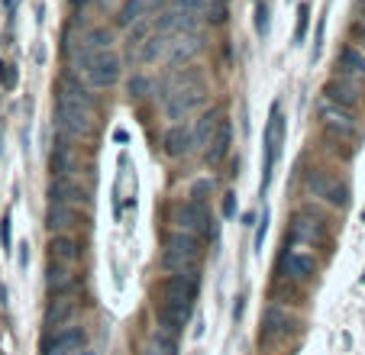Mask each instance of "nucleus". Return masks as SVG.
<instances>
[{"instance_id":"f257e3e1","label":"nucleus","mask_w":365,"mask_h":355,"mask_svg":"<svg viewBox=\"0 0 365 355\" xmlns=\"http://www.w3.org/2000/svg\"><path fill=\"white\" fill-rule=\"evenodd\" d=\"M56 126L65 139H81L94 126V103L91 94L75 84V78H62L56 94Z\"/></svg>"},{"instance_id":"f03ea898","label":"nucleus","mask_w":365,"mask_h":355,"mask_svg":"<svg viewBox=\"0 0 365 355\" xmlns=\"http://www.w3.org/2000/svg\"><path fill=\"white\" fill-rule=\"evenodd\" d=\"M204 259V249H200V240L187 236V232L175 230L165 236V249H162V268L168 274H194Z\"/></svg>"},{"instance_id":"7ed1b4c3","label":"nucleus","mask_w":365,"mask_h":355,"mask_svg":"<svg viewBox=\"0 0 365 355\" xmlns=\"http://www.w3.org/2000/svg\"><path fill=\"white\" fill-rule=\"evenodd\" d=\"M197 291H200L197 272L194 274H165V278L155 284V304L191 310L194 301H197Z\"/></svg>"},{"instance_id":"20e7f679","label":"nucleus","mask_w":365,"mask_h":355,"mask_svg":"<svg viewBox=\"0 0 365 355\" xmlns=\"http://www.w3.org/2000/svg\"><path fill=\"white\" fill-rule=\"evenodd\" d=\"M75 68L88 78L91 88H113L123 75V62L117 52H97L88 58H75Z\"/></svg>"},{"instance_id":"39448f33","label":"nucleus","mask_w":365,"mask_h":355,"mask_svg":"<svg viewBox=\"0 0 365 355\" xmlns=\"http://www.w3.org/2000/svg\"><path fill=\"white\" fill-rule=\"evenodd\" d=\"M304 187H307L314 197L336 207V210H343V207L349 204V187H346V181H339L336 175H330V171H324V168H310L307 178H304Z\"/></svg>"},{"instance_id":"423d86ee","label":"nucleus","mask_w":365,"mask_h":355,"mask_svg":"<svg viewBox=\"0 0 365 355\" xmlns=\"http://www.w3.org/2000/svg\"><path fill=\"white\" fill-rule=\"evenodd\" d=\"M175 223L181 232L200 240V236H214V217H210V207L204 200H185V204L175 207Z\"/></svg>"},{"instance_id":"0eeeda50","label":"nucleus","mask_w":365,"mask_h":355,"mask_svg":"<svg viewBox=\"0 0 365 355\" xmlns=\"http://www.w3.org/2000/svg\"><path fill=\"white\" fill-rule=\"evenodd\" d=\"M88 349V333L84 326H65L56 333H46L39 342L42 355H81Z\"/></svg>"},{"instance_id":"6e6552de","label":"nucleus","mask_w":365,"mask_h":355,"mask_svg":"<svg viewBox=\"0 0 365 355\" xmlns=\"http://www.w3.org/2000/svg\"><path fill=\"white\" fill-rule=\"evenodd\" d=\"M204 84H181L165 94V116L168 120H185L204 103Z\"/></svg>"},{"instance_id":"1a4fd4ad","label":"nucleus","mask_w":365,"mask_h":355,"mask_svg":"<svg viewBox=\"0 0 365 355\" xmlns=\"http://www.w3.org/2000/svg\"><path fill=\"white\" fill-rule=\"evenodd\" d=\"M282 143H284V113H282V103H275L269 113V126H265V178H262V185L272 181L275 162H278V155H282Z\"/></svg>"},{"instance_id":"9d476101","label":"nucleus","mask_w":365,"mask_h":355,"mask_svg":"<svg viewBox=\"0 0 365 355\" xmlns=\"http://www.w3.org/2000/svg\"><path fill=\"white\" fill-rule=\"evenodd\" d=\"M81 314V301H78L75 294H65V297H52L42 310V326L46 333H56V329H65L71 326V320Z\"/></svg>"},{"instance_id":"9b49d317","label":"nucleus","mask_w":365,"mask_h":355,"mask_svg":"<svg viewBox=\"0 0 365 355\" xmlns=\"http://www.w3.org/2000/svg\"><path fill=\"white\" fill-rule=\"evenodd\" d=\"M320 120H324L327 130L336 133L339 139H352V136H356V113H352V110L324 101V103H320Z\"/></svg>"},{"instance_id":"f8f14e48","label":"nucleus","mask_w":365,"mask_h":355,"mask_svg":"<svg viewBox=\"0 0 365 355\" xmlns=\"http://www.w3.org/2000/svg\"><path fill=\"white\" fill-rule=\"evenodd\" d=\"M84 223L81 210L78 207H68V204H48L46 207V226L52 230V236H68L71 230Z\"/></svg>"},{"instance_id":"ddd939ff","label":"nucleus","mask_w":365,"mask_h":355,"mask_svg":"<svg viewBox=\"0 0 365 355\" xmlns=\"http://www.w3.org/2000/svg\"><path fill=\"white\" fill-rule=\"evenodd\" d=\"M282 268H284V278L310 281L317 274V259H314V252H307V249H291V252H284Z\"/></svg>"},{"instance_id":"4468645a","label":"nucleus","mask_w":365,"mask_h":355,"mask_svg":"<svg viewBox=\"0 0 365 355\" xmlns=\"http://www.w3.org/2000/svg\"><path fill=\"white\" fill-rule=\"evenodd\" d=\"M204 48V36L197 33V29H191V33H181V36H172V42H168V52L165 58L172 65H181V62H191L194 55Z\"/></svg>"},{"instance_id":"2eb2a0df","label":"nucleus","mask_w":365,"mask_h":355,"mask_svg":"<svg viewBox=\"0 0 365 355\" xmlns=\"http://www.w3.org/2000/svg\"><path fill=\"white\" fill-rule=\"evenodd\" d=\"M155 333H165V336H172V339H178L181 333H185V326H187V320H191V310H185V307H162V304H155Z\"/></svg>"},{"instance_id":"dca6fc26","label":"nucleus","mask_w":365,"mask_h":355,"mask_svg":"<svg viewBox=\"0 0 365 355\" xmlns=\"http://www.w3.org/2000/svg\"><path fill=\"white\" fill-rule=\"evenodd\" d=\"M46 194H48V204H68V207H81L84 197H88L75 178H52Z\"/></svg>"},{"instance_id":"f3484780","label":"nucleus","mask_w":365,"mask_h":355,"mask_svg":"<svg viewBox=\"0 0 365 355\" xmlns=\"http://www.w3.org/2000/svg\"><path fill=\"white\" fill-rule=\"evenodd\" d=\"M78 284H81V278L75 274V268H68V265H48V272H46V291L52 294V297L75 294Z\"/></svg>"},{"instance_id":"a211bd4d","label":"nucleus","mask_w":365,"mask_h":355,"mask_svg":"<svg viewBox=\"0 0 365 355\" xmlns=\"http://www.w3.org/2000/svg\"><path fill=\"white\" fill-rule=\"evenodd\" d=\"M84 249L78 240H71V236H52L48 240V259H52V265H75V262H81Z\"/></svg>"},{"instance_id":"6ab92c4d","label":"nucleus","mask_w":365,"mask_h":355,"mask_svg":"<svg viewBox=\"0 0 365 355\" xmlns=\"http://www.w3.org/2000/svg\"><path fill=\"white\" fill-rule=\"evenodd\" d=\"M162 149H165L168 158H185L187 152L194 149V139H191V130H187L185 123H175L165 130V136H162Z\"/></svg>"},{"instance_id":"aec40b11","label":"nucleus","mask_w":365,"mask_h":355,"mask_svg":"<svg viewBox=\"0 0 365 355\" xmlns=\"http://www.w3.org/2000/svg\"><path fill=\"white\" fill-rule=\"evenodd\" d=\"M230 143H233V126H230V120L223 116L220 126H217V133H214V139H210V143H207V149H204L207 165H220L223 158L230 155Z\"/></svg>"},{"instance_id":"412c9836","label":"nucleus","mask_w":365,"mask_h":355,"mask_svg":"<svg viewBox=\"0 0 365 355\" xmlns=\"http://www.w3.org/2000/svg\"><path fill=\"white\" fill-rule=\"evenodd\" d=\"M110 46H113V29L110 26H94L81 39V52H78V58H88V55H97V52H110Z\"/></svg>"},{"instance_id":"4be33fe9","label":"nucleus","mask_w":365,"mask_h":355,"mask_svg":"<svg viewBox=\"0 0 365 355\" xmlns=\"http://www.w3.org/2000/svg\"><path fill=\"white\" fill-rule=\"evenodd\" d=\"M220 120H223V113H220V110H207V113L197 120V126H194V130H191L194 145H200V149H207V143L214 139V133H217V126H220Z\"/></svg>"},{"instance_id":"5701e85b","label":"nucleus","mask_w":365,"mask_h":355,"mask_svg":"<svg viewBox=\"0 0 365 355\" xmlns=\"http://www.w3.org/2000/svg\"><path fill=\"white\" fill-rule=\"evenodd\" d=\"M291 236L294 240H304V242H314V240H324V223L307 213H297L294 223H291Z\"/></svg>"},{"instance_id":"b1692460","label":"nucleus","mask_w":365,"mask_h":355,"mask_svg":"<svg viewBox=\"0 0 365 355\" xmlns=\"http://www.w3.org/2000/svg\"><path fill=\"white\" fill-rule=\"evenodd\" d=\"M324 97L330 103H336V107H346V110H356V103H359L356 88H352V84H346V81H330L324 88Z\"/></svg>"},{"instance_id":"393cba45","label":"nucleus","mask_w":365,"mask_h":355,"mask_svg":"<svg viewBox=\"0 0 365 355\" xmlns=\"http://www.w3.org/2000/svg\"><path fill=\"white\" fill-rule=\"evenodd\" d=\"M168 42H172V36L152 33L149 39H145L143 46H139V62H143V65H152V62H159V58H165Z\"/></svg>"},{"instance_id":"a878e982","label":"nucleus","mask_w":365,"mask_h":355,"mask_svg":"<svg viewBox=\"0 0 365 355\" xmlns=\"http://www.w3.org/2000/svg\"><path fill=\"white\" fill-rule=\"evenodd\" d=\"M159 4H162V0H126L123 7H120V23H123V26H130V23L145 20L152 10L159 7Z\"/></svg>"},{"instance_id":"bb28decb","label":"nucleus","mask_w":365,"mask_h":355,"mask_svg":"<svg viewBox=\"0 0 365 355\" xmlns=\"http://www.w3.org/2000/svg\"><path fill=\"white\" fill-rule=\"evenodd\" d=\"M336 65H339V68L346 71V75H352V78H365V55L359 52V48L346 46L343 52H339Z\"/></svg>"},{"instance_id":"cd10ccee","label":"nucleus","mask_w":365,"mask_h":355,"mask_svg":"<svg viewBox=\"0 0 365 355\" xmlns=\"http://www.w3.org/2000/svg\"><path fill=\"white\" fill-rule=\"evenodd\" d=\"M52 171H56V178H71L75 175V149L71 145H56V152H52Z\"/></svg>"},{"instance_id":"c85d7f7f","label":"nucleus","mask_w":365,"mask_h":355,"mask_svg":"<svg viewBox=\"0 0 365 355\" xmlns=\"http://www.w3.org/2000/svg\"><path fill=\"white\" fill-rule=\"evenodd\" d=\"M145 355H178V339H172L165 333H155L145 342Z\"/></svg>"},{"instance_id":"c756f323","label":"nucleus","mask_w":365,"mask_h":355,"mask_svg":"<svg viewBox=\"0 0 365 355\" xmlns=\"http://www.w3.org/2000/svg\"><path fill=\"white\" fill-rule=\"evenodd\" d=\"M126 91H130V101H145V97L155 91V81H152L149 75H133Z\"/></svg>"},{"instance_id":"7c9ffc66","label":"nucleus","mask_w":365,"mask_h":355,"mask_svg":"<svg viewBox=\"0 0 365 355\" xmlns=\"http://www.w3.org/2000/svg\"><path fill=\"white\" fill-rule=\"evenodd\" d=\"M149 36H152V20H139V23H133V29H130V36H126V42H130V46H143Z\"/></svg>"},{"instance_id":"2f4dec72","label":"nucleus","mask_w":365,"mask_h":355,"mask_svg":"<svg viewBox=\"0 0 365 355\" xmlns=\"http://www.w3.org/2000/svg\"><path fill=\"white\" fill-rule=\"evenodd\" d=\"M307 23H310V7H307V4H301V7H297V29H294V42H304V36H307Z\"/></svg>"},{"instance_id":"473e14b6","label":"nucleus","mask_w":365,"mask_h":355,"mask_svg":"<svg viewBox=\"0 0 365 355\" xmlns=\"http://www.w3.org/2000/svg\"><path fill=\"white\" fill-rule=\"evenodd\" d=\"M255 33L269 36V7L265 4H255Z\"/></svg>"},{"instance_id":"72a5a7b5","label":"nucleus","mask_w":365,"mask_h":355,"mask_svg":"<svg viewBox=\"0 0 365 355\" xmlns=\"http://www.w3.org/2000/svg\"><path fill=\"white\" fill-rule=\"evenodd\" d=\"M16 81H20V75H16V65H0V84H4L7 91H14Z\"/></svg>"},{"instance_id":"f704fd0d","label":"nucleus","mask_w":365,"mask_h":355,"mask_svg":"<svg viewBox=\"0 0 365 355\" xmlns=\"http://www.w3.org/2000/svg\"><path fill=\"white\" fill-rule=\"evenodd\" d=\"M10 223H14L10 213H4V220H0V246L4 249H10Z\"/></svg>"},{"instance_id":"c9c22d12","label":"nucleus","mask_w":365,"mask_h":355,"mask_svg":"<svg viewBox=\"0 0 365 355\" xmlns=\"http://www.w3.org/2000/svg\"><path fill=\"white\" fill-rule=\"evenodd\" d=\"M223 210H227V217H233V210H236V200H233V194L227 197V204H223Z\"/></svg>"},{"instance_id":"e433bc0d","label":"nucleus","mask_w":365,"mask_h":355,"mask_svg":"<svg viewBox=\"0 0 365 355\" xmlns=\"http://www.w3.org/2000/svg\"><path fill=\"white\" fill-rule=\"evenodd\" d=\"M359 36H362V42H365V20H362V26H359Z\"/></svg>"},{"instance_id":"4c0bfd02","label":"nucleus","mask_w":365,"mask_h":355,"mask_svg":"<svg viewBox=\"0 0 365 355\" xmlns=\"http://www.w3.org/2000/svg\"><path fill=\"white\" fill-rule=\"evenodd\" d=\"M71 4H75V7H78V4H81V7H84V4H91V0H71Z\"/></svg>"},{"instance_id":"58836bf2","label":"nucleus","mask_w":365,"mask_h":355,"mask_svg":"<svg viewBox=\"0 0 365 355\" xmlns=\"http://www.w3.org/2000/svg\"><path fill=\"white\" fill-rule=\"evenodd\" d=\"M81 355H94V352H88V349H84V352H81Z\"/></svg>"},{"instance_id":"ea45409f","label":"nucleus","mask_w":365,"mask_h":355,"mask_svg":"<svg viewBox=\"0 0 365 355\" xmlns=\"http://www.w3.org/2000/svg\"><path fill=\"white\" fill-rule=\"evenodd\" d=\"M0 136H4V133H0Z\"/></svg>"}]
</instances>
